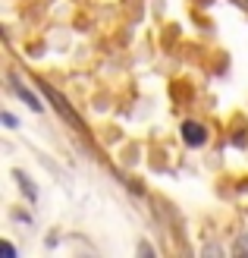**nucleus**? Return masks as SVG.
Instances as JSON below:
<instances>
[{"mask_svg":"<svg viewBox=\"0 0 248 258\" xmlns=\"http://www.w3.org/2000/svg\"><path fill=\"white\" fill-rule=\"evenodd\" d=\"M13 88H16V95H19L22 101H29V107H32V110H44V107H41V101H38V98L29 92V88H22L19 82H13Z\"/></svg>","mask_w":248,"mask_h":258,"instance_id":"obj_2","label":"nucleus"},{"mask_svg":"<svg viewBox=\"0 0 248 258\" xmlns=\"http://www.w3.org/2000/svg\"><path fill=\"white\" fill-rule=\"evenodd\" d=\"M182 139H186V145L198 148V145L207 142V129L201 123H195V120H186V123H182Z\"/></svg>","mask_w":248,"mask_h":258,"instance_id":"obj_1","label":"nucleus"}]
</instances>
